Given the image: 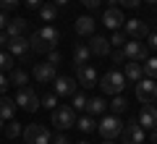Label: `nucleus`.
<instances>
[{"label":"nucleus","instance_id":"nucleus-48","mask_svg":"<svg viewBox=\"0 0 157 144\" xmlns=\"http://www.w3.org/2000/svg\"><path fill=\"white\" fill-rule=\"evenodd\" d=\"M102 144H115V142H113V139H105V142H102Z\"/></svg>","mask_w":157,"mask_h":144},{"label":"nucleus","instance_id":"nucleus-9","mask_svg":"<svg viewBox=\"0 0 157 144\" xmlns=\"http://www.w3.org/2000/svg\"><path fill=\"white\" fill-rule=\"evenodd\" d=\"M76 81L84 89H94L97 84H100V76H97V71L89 63H84V66H76Z\"/></svg>","mask_w":157,"mask_h":144},{"label":"nucleus","instance_id":"nucleus-51","mask_svg":"<svg viewBox=\"0 0 157 144\" xmlns=\"http://www.w3.org/2000/svg\"><path fill=\"white\" fill-rule=\"evenodd\" d=\"M78 144H86V142H78Z\"/></svg>","mask_w":157,"mask_h":144},{"label":"nucleus","instance_id":"nucleus-35","mask_svg":"<svg viewBox=\"0 0 157 144\" xmlns=\"http://www.w3.org/2000/svg\"><path fill=\"white\" fill-rule=\"evenodd\" d=\"M60 60H63V55L58 50H50L47 53V63H52V66H60Z\"/></svg>","mask_w":157,"mask_h":144},{"label":"nucleus","instance_id":"nucleus-28","mask_svg":"<svg viewBox=\"0 0 157 144\" xmlns=\"http://www.w3.org/2000/svg\"><path fill=\"white\" fill-rule=\"evenodd\" d=\"M21 134H24V128H21V123H18V121H8L6 123V136L8 139H18Z\"/></svg>","mask_w":157,"mask_h":144},{"label":"nucleus","instance_id":"nucleus-14","mask_svg":"<svg viewBox=\"0 0 157 144\" xmlns=\"http://www.w3.org/2000/svg\"><path fill=\"white\" fill-rule=\"evenodd\" d=\"M102 24H105L107 29H113V32H118V29H121V26L126 24V18H123V11H121L118 6H110L105 13H102Z\"/></svg>","mask_w":157,"mask_h":144},{"label":"nucleus","instance_id":"nucleus-21","mask_svg":"<svg viewBox=\"0 0 157 144\" xmlns=\"http://www.w3.org/2000/svg\"><path fill=\"white\" fill-rule=\"evenodd\" d=\"M89 58H92L89 45H76L73 47V66H84V63H89Z\"/></svg>","mask_w":157,"mask_h":144},{"label":"nucleus","instance_id":"nucleus-12","mask_svg":"<svg viewBox=\"0 0 157 144\" xmlns=\"http://www.w3.org/2000/svg\"><path fill=\"white\" fill-rule=\"evenodd\" d=\"M123 144H144V128L139 121H128L123 126Z\"/></svg>","mask_w":157,"mask_h":144},{"label":"nucleus","instance_id":"nucleus-11","mask_svg":"<svg viewBox=\"0 0 157 144\" xmlns=\"http://www.w3.org/2000/svg\"><path fill=\"white\" fill-rule=\"evenodd\" d=\"M123 32L128 34L131 39H144L147 34L152 32V29H149V24L141 21V18H128V21L123 24Z\"/></svg>","mask_w":157,"mask_h":144},{"label":"nucleus","instance_id":"nucleus-23","mask_svg":"<svg viewBox=\"0 0 157 144\" xmlns=\"http://www.w3.org/2000/svg\"><path fill=\"white\" fill-rule=\"evenodd\" d=\"M123 76L128 79V81H139V79L144 76V68H141V63L128 60V63H126V71H123Z\"/></svg>","mask_w":157,"mask_h":144},{"label":"nucleus","instance_id":"nucleus-4","mask_svg":"<svg viewBox=\"0 0 157 144\" xmlns=\"http://www.w3.org/2000/svg\"><path fill=\"white\" fill-rule=\"evenodd\" d=\"M97 131H100V136L102 139H115V136H121L123 134V123H121V115H105V118H100V123H97Z\"/></svg>","mask_w":157,"mask_h":144},{"label":"nucleus","instance_id":"nucleus-47","mask_svg":"<svg viewBox=\"0 0 157 144\" xmlns=\"http://www.w3.org/2000/svg\"><path fill=\"white\" fill-rule=\"evenodd\" d=\"M0 131H6V121L3 118H0Z\"/></svg>","mask_w":157,"mask_h":144},{"label":"nucleus","instance_id":"nucleus-6","mask_svg":"<svg viewBox=\"0 0 157 144\" xmlns=\"http://www.w3.org/2000/svg\"><path fill=\"white\" fill-rule=\"evenodd\" d=\"M136 97H139L141 105L155 102L157 100V81H155V79H149V76L139 79V81H136Z\"/></svg>","mask_w":157,"mask_h":144},{"label":"nucleus","instance_id":"nucleus-38","mask_svg":"<svg viewBox=\"0 0 157 144\" xmlns=\"http://www.w3.org/2000/svg\"><path fill=\"white\" fill-rule=\"evenodd\" d=\"M141 0H118V6L121 8H139Z\"/></svg>","mask_w":157,"mask_h":144},{"label":"nucleus","instance_id":"nucleus-7","mask_svg":"<svg viewBox=\"0 0 157 144\" xmlns=\"http://www.w3.org/2000/svg\"><path fill=\"white\" fill-rule=\"evenodd\" d=\"M24 139H26V144H50V131H47V126L29 123L24 128Z\"/></svg>","mask_w":157,"mask_h":144},{"label":"nucleus","instance_id":"nucleus-42","mask_svg":"<svg viewBox=\"0 0 157 144\" xmlns=\"http://www.w3.org/2000/svg\"><path fill=\"white\" fill-rule=\"evenodd\" d=\"M8 42H11V37H8L6 32H0V50H3V47H8Z\"/></svg>","mask_w":157,"mask_h":144},{"label":"nucleus","instance_id":"nucleus-16","mask_svg":"<svg viewBox=\"0 0 157 144\" xmlns=\"http://www.w3.org/2000/svg\"><path fill=\"white\" fill-rule=\"evenodd\" d=\"M136 121L141 123V128H155L157 126V105H152V102H147V105H141V113Z\"/></svg>","mask_w":157,"mask_h":144},{"label":"nucleus","instance_id":"nucleus-2","mask_svg":"<svg viewBox=\"0 0 157 144\" xmlns=\"http://www.w3.org/2000/svg\"><path fill=\"white\" fill-rule=\"evenodd\" d=\"M16 105L21 110H26V113H37V107H42V100H39V94L26 84V87H21L16 92Z\"/></svg>","mask_w":157,"mask_h":144},{"label":"nucleus","instance_id":"nucleus-50","mask_svg":"<svg viewBox=\"0 0 157 144\" xmlns=\"http://www.w3.org/2000/svg\"><path fill=\"white\" fill-rule=\"evenodd\" d=\"M144 3H157V0H144Z\"/></svg>","mask_w":157,"mask_h":144},{"label":"nucleus","instance_id":"nucleus-46","mask_svg":"<svg viewBox=\"0 0 157 144\" xmlns=\"http://www.w3.org/2000/svg\"><path fill=\"white\" fill-rule=\"evenodd\" d=\"M152 142H155V144H157V126H155V128H152Z\"/></svg>","mask_w":157,"mask_h":144},{"label":"nucleus","instance_id":"nucleus-34","mask_svg":"<svg viewBox=\"0 0 157 144\" xmlns=\"http://www.w3.org/2000/svg\"><path fill=\"white\" fill-rule=\"evenodd\" d=\"M110 58H113V63H121V66H126V63H128V58H126L123 47H118L115 53H110Z\"/></svg>","mask_w":157,"mask_h":144},{"label":"nucleus","instance_id":"nucleus-17","mask_svg":"<svg viewBox=\"0 0 157 144\" xmlns=\"http://www.w3.org/2000/svg\"><path fill=\"white\" fill-rule=\"evenodd\" d=\"M89 50H92V55H100V58L110 55V39L102 37V34H92L89 37Z\"/></svg>","mask_w":157,"mask_h":144},{"label":"nucleus","instance_id":"nucleus-43","mask_svg":"<svg viewBox=\"0 0 157 144\" xmlns=\"http://www.w3.org/2000/svg\"><path fill=\"white\" fill-rule=\"evenodd\" d=\"M6 89H8V79L3 76V71H0V94H6Z\"/></svg>","mask_w":157,"mask_h":144},{"label":"nucleus","instance_id":"nucleus-25","mask_svg":"<svg viewBox=\"0 0 157 144\" xmlns=\"http://www.w3.org/2000/svg\"><path fill=\"white\" fill-rule=\"evenodd\" d=\"M76 128L78 131H84V134H92L97 128V121H94V115H81L76 121Z\"/></svg>","mask_w":157,"mask_h":144},{"label":"nucleus","instance_id":"nucleus-3","mask_svg":"<svg viewBox=\"0 0 157 144\" xmlns=\"http://www.w3.org/2000/svg\"><path fill=\"white\" fill-rule=\"evenodd\" d=\"M52 113V126H58L60 131H66V128H73L76 126V110H73L71 105H58L55 110H50Z\"/></svg>","mask_w":157,"mask_h":144},{"label":"nucleus","instance_id":"nucleus-41","mask_svg":"<svg viewBox=\"0 0 157 144\" xmlns=\"http://www.w3.org/2000/svg\"><path fill=\"white\" fill-rule=\"evenodd\" d=\"M81 6H86V8H100V3L102 0H78Z\"/></svg>","mask_w":157,"mask_h":144},{"label":"nucleus","instance_id":"nucleus-27","mask_svg":"<svg viewBox=\"0 0 157 144\" xmlns=\"http://www.w3.org/2000/svg\"><path fill=\"white\" fill-rule=\"evenodd\" d=\"M107 107H110V110L115 113V115H121V113H126V110H128V100H126L123 94H115V100H113Z\"/></svg>","mask_w":157,"mask_h":144},{"label":"nucleus","instance_id":"nucleus-13","mask_svg":"<svg viewBox=\"0 0 157 144\" xmlns=\"http://www.w3.org/2000/svg\"><path fill=\"white\" fill-rule=\"evenodd\" d=\"M32 76L37 79V84H47V81H55L58 71H55V66H52V63H34Z\"/></svg>","mask_w":157,"mask_h":144},{"label":"nucleus","instance_id":"nucleus-18","mask_svg":"<svg viewBox=\"0 0 157 144\" xmlns=\"http://www.w3.org/2000/svg\"><path fill=\"white\" fill-rule=\"evenodd\" d=\"M73 29H76L78 37H92L94 34V18L92 16H78L76 24H73Z\"/></svg>","mask_w":157,"mask_h":144},{"label":"nucleus","instance_id":"nucleus-44","mask_svg":"<svg viewBox=\"0 0 157 144\" xmlns=\"http://www.w3.org/2000/svg\"><path fill=\"white\" fill-rule=\"evenodd\" d=\"M52 144H71V142H68L66 136H55V142H52Z\"/></svg>","mask_w":157,"mask_h":144},{"label":"nucleus","instance_id":"nucleus-49","mask_svg":"<svg viewBox=\"0 0 157 144\" xmlns=\"http://www.w3.org/2000/svg\"><path fill=\"white\" fill-rule=\"evenodd\" d=\"M107 3H113V6H118V0H107Z\"/></svg>","mask_w":157,"mask_h":144},{"label":"nucleus","instance_id":"nucleus-39","mask_svg":"<svg viewBox=\"0 0 157 144\" xmlns=\"http://www.w3.org/2000/svg\"><path fill=\"white\" fill-rule=\"evenodd\" d=\"M24 3H26V6L32 8V11H39V8H42V3H45V0H24Z\"/></svg>","mask_w":157,"mask_h":144},{"label":"nucleus","instance_id":"nucleus-19","mask_svg":"<svg viewBox=\"0 0 157 144\" xmlns=\"http://www.w3.org/2000/svg\"><path fill=\"white\" fill-rule=\"evenodd\" d=\"M16 100H11V97H6V94H0V118L3 121H11L13 115H16Z\"/></svg>","mask_w":157,"mask_h":144},{"label":"nucleus","instance_id":"nucleus-37","mask_svg":"<svg viewBox=\"0 0 157 144\" xmlns=\"http://www.w3.org/2000/svg\"><path fill=\"white\" fill-rule=\"evenodd\" d=\"M147 42H149V45H147L149 50H157V32H149V34H147Z\"/></svg>","mask_w":157,"mask_h":144},{"label":"nucleus","instance_id":"nucleus-31","mask_svg":"<svg viewBox=\"0 0 157 144\" xmlns=\"http://www.w3.org/2000/svg\"><path fill=\"white\" fill-rule=\"evenodd\" d=\"M126 42H128V34H126V32H121V29H118V32H113L110 45H115V47H123Z\"/></svg>","mask_w":157,"mask_h":144},{"label":"nucleus","instance_id":"nucleus-32","mask_svg":"<svg viewBox=\"0 0 157 144\" xmlns=\"http://www.w3.org/2000/svg\"><path fill=\"white\" fill-rule=\"evenodd\" d=\"M8 68H13V55L0 50V71H8Z\"/></svg>","mask_w":157,"mask_h":144},{"label":"nucleus","instance_id":"nucleus-20","mask_svg":"<svg viewBox=\"0 0 157 144\" xmlns=\"http://www.w3.org/2000/svg\"><path fill=\"white\" fill-rule=\"evenodd\" d=\"M26 18H11L8 21V26H6V34L8 37H21V34H26Z\"/></svg>","mask_w":157,"mask_h":144},{"label":"nucleus","instance_id":"nucleus-52","mask_svg":"<svg viewBox=\"0 0 157 144\" xmlns=\"http://www.w3.org/2000/svg\"><path fill=\"white\" fill-rule=\"evenodd\" d=\"M152 144H155V142H152Z\"/></svg>","mask_w":157,"mask_h":144},{"label":"nucleus","instance_id":"nucleus-1","mask_svg":"<svg viewBox=\"0 0 157 144\" xmlns=\"http://www.w3.org/2000/svg\"><path fill=\"white\" fill-rule=\"evenodd\" d=\"M58 39H60V32H58L55 26H50V24H45V26H39L37 32H32L29 47H32V53H37V55H47L50 50H55Z\"/></svg>","mask_w":157,"mask_h":144},{"label":"nucleus","instance_id":"nucleus-33","mask_svg":"<svg viewBox=\"0 0 157 144\" xmlns=\"http://www.w3.org/2000/svg\"><path fill=\"white\" fill-rule=\"evenodd\" d=\"M42 107L55 110V107H58V94H45V97H42Z\"/></svg>","mask_w":157,"mask_h":144},{"label":"nucleus","instance_id":"nucleus-10","mask_svg":"<svg viewBox=\"0 0 157 144\" xmlns=\"http://www.w3.org/2000/svg\"><path fill=\"white\" fill-rule=\"evenodd\" d=\"M52 87H55L58 97H73V94L78 92V81H76V79H71V76H55Z\"/></svg>","mask_w":157,"mask_h":144},{"label":"nucleus","instance_id":"nucleus-26","mask_svg":"<svg viewBox=\"0 0 157 144\" xmlns=\"http://www.w3.org/2000/svg\"><path fill=\"white\" fill-rule=\"evenodd\" d=\"M8 81L16 84V87H26V84H29V73H26V71H21V68H13L11 76H8Z\"/></svg>","mask_w":157,"mask_h":144},{"label":"nucleus","instance_id":"nucleus-24","mask_svg":"<svg viewBox=\"0 0 157 144\" xmlns=\"http://www.w3.org/2000/svg\"><path fill=\"white\" fill-rule=\"evenodd\" d=\"M39 18H42V21H55V18H58V6H55V3H42V8H39Z\"/></svg>","mask_w":157,"mask_h":144},{"label":"nucleus","instance_id":"nucleus-30","mask_svg":"<svg viewBox=\"0 0 157 144\" xmlns=\"http://www.w3.org/2000/svg\"><path fill=\"white\" fill-rule=\"evenodd\" d=\"M86 102H89V97L81 94V92H76L71 97V107H73V110H86Z\"/></svg>","mask_w":157,"mask_h":144},{"label":"nucleus","instance_id":"nucleus-45","mask_svg":"<svg viewBox=\"0 0 157 144\" xmlns=\"http://www.w3.org/2000/svg\"><path fill=\"white\" fill-rule=\"evenodd\" d=\"M52 3H55L58 8H63V6H68V0H52Z\"/></svg>","mask_w":157,"mask_h":144},{"label":"nucleus","instance_id":"nucleus-15","mask_svg":"<svg viewBox=\"0 0 157 144\" xmlns=\"http://www.w3.org/2000/svg\"><path fill=\"white\" fill-rule=\"evenodd\" d=\"M8 53H11L13 58H29V53H32V47H29V37H11V42H8Z\"/></svg>","mask_w":157,"mask_h":144},{"label":"nucleus","instance_id":"nucleus-8","mask_svg":"<svg viewBox=\"0 0 157 144\" xmlns=\"http://www.w3.org/2000/svg\"><path fill=\"white\" fill-rule=\"evenodd\" d=\"M123 53H126L128 60H136V63H144L147 58H149V47H144L141 39H128V42L123 45Z\"/></svg>","mask_w":157,"mask_h":144},{"label":"nucleus","instance_id":"nucleus-22","mask_svg":"<svg viewBox=\"0 0 157 144\" xmlns=\"http://www.w3.org/2000/svg\"><path fill=\"white\" fill-rule=\"evenodd\" d=\"M107 105H110V102H105V100H102V97H92V100L86 102V110H89V115L100 118L102 113L107 110Z\"/></svg>","mask_w":157,"mask_h":144},{"label":"nucleus","instance_id":"nucleus-29","mask_svg":"<svg viewBox=\"0 0 157 144\" xmlns=\"http://www.w3.org/2000/svg\"><path fill=\"white\" fill-rule=\"evenodd\" d=\"M141 68H144V76L157 79V58H147V60L141 63Z\"/></svg>","mask_w":157,"mask_h":144},{"label":"nucleus","instance_id":"nucleus-40","mask_svg":"<svg viewBox=\"0 0 157 144\" xmlns=\"http://www.w3.org/2000/svg\"><path fill=\"white\" fill-rule=\"evenodd\" d=\"M8 21H11V18L6 16V11H3V8H0V32H3V29L8 26Z\"/></svg>","mask_w":157,"mask_h":144},{"label":"nucleus","instance_id":"nucleus-36","mask_svg":"<svg viewBox=\"0 0 157 144\" xmlns=\"http://www.w3.org/2000/svg\"><path fill=\"white\" fill-rule=\"evenodd\" d=\"M18 3H21V0H0V8H3V11H16Z\"/></svg>","mask_w":157,"mask_h":144},{"label":"nucleus","instance_id":"nucleus-5","mask_svg":"<svg viewBox=\"0 0 157 144\" xmlns=\"http://www.w3.org/2000/svg\"><path fill=\"white\" fill-rule=\"evenodd\" d=\"M123 87H126V76L121 71H107L105 76L100 79V89L105 94H121Z\"/></svg>","mask_w":157,"mask_h":144}]
</instances>
